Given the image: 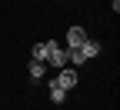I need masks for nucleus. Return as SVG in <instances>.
<instances>
[{
  "mask_svg": "<svg viewBox=\"0 0 120 110\" xmlns=\"http://www.w3.org/2000/svg\"><path fill=\"white\" fill-rule=\"evenodd\" d=\"M30 60H47V40H40L30 47Z\"/></svg>",
  "mask_w": 120,
  "mask_h": 110,
  "instance_id": "nucleus-6",
  "label": "nucleus"
},
{
  "mask_svg": "<svg viewBox=\"0 0 120 110\" xmlns=\"http://www.w3.org/2000/svg\"><path fill=\"white\" fill-rule=\"evenodd\" d=\"M50 100H53V103H64V100H67V90H60L53 80H50Z\"/></svg>",
  "mask_w": 120,
  "mask_h": 110,
  "instance_id": "nucleus-7",
  "label": "nucleus"
},
{
  "mask_svg": "<svg viewBox=\"0 0 120 110\" xmlns=\"http://www.w3.org/2000/svg\"><path fill=\"white\" fill-rule=\"evenodd\" d=\"M100 50H103V43L100 40H83L77 50H67V57H70V67H83L87 60H94V57H100Z\"/></svg>",
  "mask_w": 120,
  "mask_h": 110,
  "instance_id": "nucleus-1",
  "label": "nucleus"
},
{
  "mask_svg": "<svg viewBox=\"0 0 120 110\" xmlns=\"http://www.w3.org/2000/svg\"><path fill=\"white\" fill-rule=\"evenodd\" d=\"M47 67H53V70H64V67H70V57H67V47H60L57 40H47V60H43Z\"/></svg>",
  "mask_w": 120,
  "mask_h": 110,
  "instance_id": "nucleus-2",
  "label": "nucleus"
},
{
  "mask_svg": "<svg viewBox=\"0 0 120 110\" xmlns=\"http://www.w3.org/2000/svg\"><path fill=\"white\" fill-rule=\"evenodd\" d=\"M53 83H57L60 90H67V93H70L73 87L80 83V77H77V67H64V70H57V73H53Z\"/></svg>",
  "mask_w": 120,
  "mask_h": 110,
  "instance_id": "nucleus-3",
  "label": "nucleus"
},
{
  "mask_svg": "<svg viewBox=\"0 0 120 110\" xmlns=\"http://www.w3.org/2000/svg\"><path fill=\"white\" fill-rule=\"evenodd\" d=\"M83 40H87V30H83L80 23H73V27L67 30V50H77Z\"/></svg>",
  "mask_w": 120,
  "mask_h": 110,
  "instance_id": "nucleus-4",
  "label": "nucleus"
},
{
  "mask_svg": "<svg viewBox=\"0 0 120 110\" xmlns=\"http://www.w3.org/2000/svg\"><path fill=\"white\" fill-rule=\"evenodd\" d=\"M30 80H43V77H47V64H43V60H30Z\"/></svg>",
  "mask_w": 120,
  "mask_h": 110,
  "instance_id": "nucleus-5",
  "label": "nucleus"
}]
</instances>
